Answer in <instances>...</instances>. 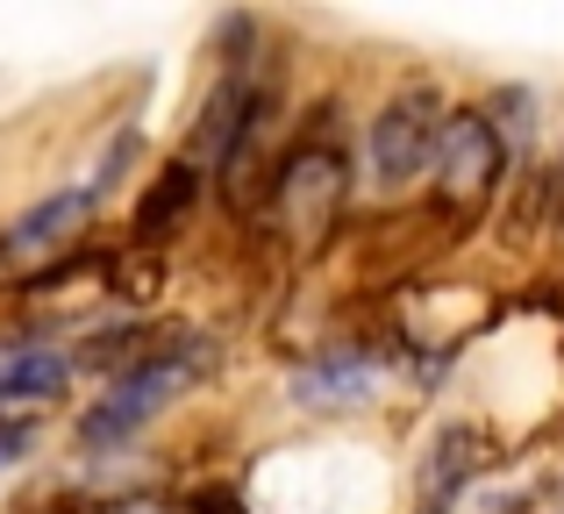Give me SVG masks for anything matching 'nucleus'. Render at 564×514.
Wrapping results in <instances>:
<instances>
[{
  "label": "nucleus",
  "instance_id": "nucleus-1",
  "mask_svg": "<svg viewBox=\"0 0 564 514\" xmlns=\"http://www.w3.org/2000/svg\"><path fill=\"white\" fill-rule=\"evenodd\" d=\"M258 194H264V208H272V222L301 243H322L344 222V208H350V143L336 136V100H322V108L293 129V143L272 157Z\"/></svg>",
  "mask_w": 564,
  "mask_h": 514
},
{
  "label": "nucleus",
  "instance_id": "nucleus-2",
  "mask_svg": "<svg viewBox=\"0 0 564 514\" xmlns=\"http://www.w3.org/2000/svg\"><path fill=\"white\" fill-rule=\"evenodd\" d=\"M200 372H207V343H200V336H172V343H158L143 364L115 372L108 393H100V401L79 415V444L86 450H122V444H137V436L151 429V422L165 415V407L180 401Z\"/></svg>",
  "mask_w": 564,
  "mask_h": 514
},
{
  "label": "nucleus",
  "instance_id": "nucleus-3",
  "mask_svg": "<svg viewBox=\"0 0 564 514\" xmlns=\"http://www.w3.org/2000/svg\"><path fill=\"white\" fill-rule=\"evenodd\" d=\"M508 186V143H500L486 108H451L436 172H429V222L443 237H471L494 208V194Z\"/></svg>",
  "mask_w": 564,
  "mask_h": 514
},
{
  "label": "nucleus",
  "instance_id": "nucleus-4",
  "mask_svg": "<svg viewBox=\"0 0 564 514\" xmlns=\"http://www.w3.org/2000/svg\"><path fill=\"white\" fill-rule=\"evenodd\" d=\"M443 129H451V108H443L436 86H408V94H393L372 114V136H365L372 179L386 186V194L429 179V172H436V151H443Z\"/></svg>",
  "mask_w": 564,
  "mask_h": 514
},
{
  "label": "nucleus",
  "instance_id": "nucleus-5",
  "mask_svg": "<svg viewBox=\"0 0 564 514\" xmlns=\"http://www.w3.org/2000/svg\"><path fill=\"white\" fill-rule=\"evenodd\" d=\"M200 179H207L200 157H172V165L137 194V208H129V243H137V251H165V243L186 229V215L200 208Z\"/></svg>",
  "mask_w": 564,
  "mask_h": 514
},
{
  "label": "nucleus",
  "instance_id": "nucleus-6",
  "mask_svg": "<svg viewBox=\"0 0 564 514\" xmlns=\"http://www.w3.org/2000/svg\"><path fill=\"white\" fill-rule=\"evenodd\" d=\"M372 386H379V358L365 343H329L301 379H293V393H301L307 407H350V401H365Z\"/></svg>",
  "mask_w": 564,
  "mask_h": 514
},
{
  "label": "nucleus",
  "instance_id": "nucleus-7",
  "mask_svg": "<svg viewBox=\"0 0 564 514\" xmlns=\"http://www.w3.org/2000/svg\"><path fill=\"white\" fill-rule=\"evenodd\" d=\"M486 464V436L479 429H443L436 436V458H429V472H422V493H429V514H443L465 493V479Z\"/></svg>",
  "mask_w": 564,
  "mask_h": 514
},
{
  "label": "nucleus",
  "instance_id": "nucleus-8",
  "mask_svg": "<svg viewBox=\"0 0 564 514\" xmlns=\"http://www.w3.org/2000/svg\"><path fill=\"white\" fill-rule=\"evenodd\" d=\"M65 379H72L65 350H22V358L0 364V407H43L65 393Z\"/></svg>",
  "mask_w": 564,
  "mask_h": 514
},
{
  "label": "nucleus",
  "instance_id": "nucleus-9",
  "mask_svg": "<svg viewBox=\"0 0 564 514\" xmlns=\"http://www.w3.org/2000/svg\"><path fill=\"white\" fill-rule=\"evenodd\" d=\"M86 200L94 194H51V200H36V208L22 215V222L0 237V251L8 258H22V251H43V243H57V237H72V222L86 215Z\"/></svg>",
  "mask_w": 564,
  "mask_h": 514
},
{
  "label": "nucleus",
  "instance_id": "nucleus-10",
  "mask_svg": "<svg viewBox=\"0 0 564 514\" xmlns=\"http://www.w3.org/2000/svg\"><path fill=\"white\" fill-rule=\"evenodd\" d=\"M180 514H250V501H243V486H236V479H207V486L186 493Z\"/></svg>",
  "mask_w": 564,
  "mask_h": 514
},
{
  "label": "nucleus",
  "instance_id": "nucleus-11",
  "mask_svg": "<svg viewBox=\"0 0 564 514\" xmlns=\"http://www.w3.org/2000/svg\"><path fill=\"white\" fill-rule=\"evenodd\" d=\"M29 444H36V429H29V422H0V464H14Z\"/></svg>",
  "mask_w": 564,
  "mask_h": 514
},
{
  "label": "nucleus",
  "instance_id": "nucleus-12",
  "mask_svg": "<svg viewBox=\"0 0 564 514\" xmlns=\"http://www.w3.org/2000/svg\"><path fill=\"white\" fill-rule=\"evenodd\" d=\"M36 514H100V507L86 501V493H51V501H43Z\"/></svg>",
  "mask_w": 564,
  "mask_h": 514
},
{
  "label": "nucleus",
  "instance_id": "nucleus-13",
  "mask_svg": "<svg viewBox=\"0 0 564 514\" xmlns=\"http://www.w3.org/2000/svg\"><path fill=\"white\" fill-rule=\"evenodd\" d=\"M551 222L564 229V157H557V215H551Z\"/></svg>",
  "mask_w": 564,
  "mask_h": 514
}]
</instances>
